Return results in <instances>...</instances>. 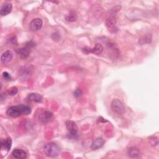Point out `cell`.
<instances>
[{
  "label": "cell",
  "instance_id": "obj_15",
  "mask_svg": "<svg viewBox=\"0 0 159 159\" xmlns=\"http://www.w3.org/2000/svg\"><path fill=\"white\" fill-rule=\"evenodd\" d=\"M27 98L30 101L36 102H41L43 99L42 95H40L39 93H33L29 94L28 95Z\"/></svg>",
  "mask_w": 159,
  "mask_h": 159
},
{
  "label": "cell",
  "instance_id": "obj_1",
  "mask_svg": "<svg viewBox=\"0 0 159 159\" xmlns=\"http://www.w3.org/2000/svg\"><path fill=\"white\" fill-rule=\"evenodd\" d=\"M32 111L31 108L26 105L20 104L9 107L6 111L9 116L16 118L22 115H28Z\"/></svg>",
  "mask_w": 159,
  "mask_h": 159
},
{
  "label": "cell",
  "instance_id": "obj_8",
  "mask_svg": "<svg viewBox=\"0 0 159 159\" xmlns=\"http://www.w3.org/2000/svg\"><path fill=\"white\" fill-rule=\"evenodd\" d=\"M43 22L40 18L33 19L29 24V29L32 32H35L40 30L42 26Z\"/></svg>",
  "mask_w": 159,
  "mask_h": 159
},
{
  "label": "cell",
  "instance_id": "obj_7",
  "mask_svg": "<svg viewBox=\"0 0 159 159\" xmlns=\"http://www.w3.org/2000/svg\"><path fill=\"white\" fill-rule=\"evenodd\" d=\"M32 46L33 45H32V42H29V44H27L25 47H23L19 49L18 54L19 55L20 57L22 58H27L30 55V49Z\"/></svg>",
  "mask_w": 159,
  "mask_h": 159
},
{
  "label": "cell",
  "instance_id": "obj_19",
  "mask_svg": "<svg viewBox=\"0 0 159 159\" xmlns=\"http://www.w3.org/2000/svg\"><path fill=\"white\" fill-rule=\"evenodd\" d=\"M81 95H82V91L80 89H76L73 93V96L76 98L80 97Z\"/></svg>",
  "mask_w": 159,
  "mask_h": 159
},
{
  "label": "cell",
  "instance_id": "obj_20",
  "mask_svg": "<svg viewBox=\"0 0 159 159\" xmlns=\"http://www.w3.org/2000/svg\"><path fill=\"white\" fill-rule=\"evenodd\" d=\"M2 76L3 78L6 80V81H9L11 79V75H9V73H8L7 71H4L2 73Z\"/></svg>",
  "mask_w": 159,
  "mask_h": 159
},
{
  "label": "cell",
  "instance_id": "obj_11",
  "mask_svg": "<svg viewBox=\"0 0 159 159\" xmlns=\"http://www.w3.org/2000/svg\"><path fill=\"white\" fill-rule=\"evenodd\" d=\"M104 144V140L102 137H98L91 144V148L93 150H98L101 148Z\"/></svg>",
  "mask_w": 159,
  "mask_h": 159
},
{
  "label": "cell",
  "instance_id": "obj_17",
  "mask_svg": "<svg viewBox=\"0 0 159 159\" xmlns=\"http://www.w3.org/2000/svg\"><path fill=\"white\" fill-rule=\"evenodd\" d=\"M77 16L75 12L71 11L66 17V19L68 22H74L76 20Z\"/></svg>",
  "mask_w": 159,
  "mask_h": 159
},
{
  "label": "cell",
  "instance_id": "obj_2",
  "mask_svg": "<svg viewBox=\"0 0 159 159\" xmlns=\"http://www.w3.org/2000/svg\"><path fill=\"white\" fill-rule=\"evenodd\" d=\"M43 151L45 153L50 157H57L60 152V148L57 144L54 142H48L43 146Z\"/></svg>",
  "mask_w": 159,
  "mask_h": 159
},
{
  "label": "cell",
  "instance_id": "obj_4",
  "mask_svg": "<svg viewBox=\"0 0 159 159\" xmlns=\"http://www.w3.org/2000/svg\"><path fill=\"white\" fill-rule=\"evenodd\" d=\"M111 107L112 111L119 115L122 114L125 111V107L123 102L117 99H114L111 102Z\"/></svg>",
  "mask_w": 159,
  "mask_h": 159
},
{
  "label": "cell",
  "instance_id": "obj_12",
  "mask_svg": "<svg viewBox=\"0 0 159 159\" xmlns=\"http://www.w3.org/2000/svg\"><path fill=\"white\" fill-rule=\"evenodd\" d=\"M12 155L14 158L19 159L25 158L27 157V153L22 149H14L12 152Z\"/></svg>",
  "mask_w": 159,
  "mask_h": 159
},
{
  "label": "cell",
  "instance_id": "obj_9",
  "mask_svg": "<svg viewBox=\"0 0 159 159\" xmlns=\"http://www.w3.org/2000/svg\"><path fill=\"white\" fill-rule=\"evenodd\" d=\"M39 120L42 123H46L50 121L53 118V114L48 111H44L39 115Z\"/></svg>",
  "mask_w": 159,
  "mask_h": 159
},
{
  "label": "cell",
  "instance_id": "obj_14",
  "mask_svg": "<svg viewBox=\"0 0 159 159\" xmlns=\"http://www.w3.org/2000/svg\"><path fill=\"white\" fill-rule=\"evenodd\" d=\"M12 146V140L10 137H7L6 140L1 139V148H6L7 151H9Z\"/></svg>",
  "mask_w": 159,
  "mask_h": 159
},
{
  "label": "cell",
  "instance_id": "obj_10",
  "mask_svg": "<svg viewBox=\"0 0 159 159\" xmlns=\"http://www.w3.org/2000/svg\"><path fill=\"white\" fill-rule=\"evenodd\" d=\"M13 57V53L11 50H7L4 52L1 57V61L3 64L8 63L11 61Z\"/></svg>",
  "mask_w": 159,
  "mask_h": 159
},
{
  "label": "cell",
  "instance_id": "obj_13",
  "mask_svg": "<svg viewBox=\"0 0 159 159\" xmlns=\"http://www.w3.org/2000/svg\"><path fill=\"white\" fill-rule=\"evenodd\" d=\"M12 10V4L11 2H7L3 4L0 10V14L1 16H6L9 14Z\"/></svg>",
  "mask_w": 159,
  "mask_h": 159
},
{
  "label": "cell",
  "instance_id": "obj_6",
  "mask_svg": "<svg viewBox=\"0 0 159 159\" xmlns=\"http://www.w3.org/2000/svg\"><path fill=\"white\" fill-rule=\"evenodd\" d=\"M103 51V47L100 43H96L95 46L93 48H88V47H84L82 48V52L84 53L88 54L89 53H92L93 54H95L96 55H100Z\"/></svg>",
  "mask_w": 159,
  "mask_h": 159
},
{
  "label": "cell",
  "instance_id": "obj_5",
  "mask_svg": "<svg viewBox=\"0 0 159 159\" xmlns=\"http://www.w3.org/2000/svg\"><path fill=\"white\" fill-rule=\"evenodd\" d=\"M116 23L117 18L114 15L109 16L105 20V25L106 28L111 32H115L117 30L116 27Z\"/></svg>",
  "mask_w": 159,
  "mask_h": 159
},
{
  "label": "cell",
  "instance_id": "obj_16",
  "mask_svg": "<svg viewBox=\"0 0 159 159\" xmlns=\"http://www.w3.org/2000/svg\"><path fill=\"white\" fill-rule=\"evenodd\" d=\"M127 153L129 157L132 158H137L140 156V151L138 148L135 147H131L128 149Z\"/></svg>",
  "mask_w": 159,
  "mask_h": 159
},
{
  "label": "cell",
  "instance_id": "obj_18",
  "mask_svg": "<svg viewBox=\"0 0 159 159\" xmlns=\"http://www.w3.org/2000/svg\"><path fill=\"white\" fill-rule=\"evenodd\" d=\"M18 91V89L17 88V87H15V86H13V87H11L10 88L8 91H7V93L8 94L11 95V96H14L17 94Z\"/></svg>",
  "mask_w": 159,
  "mask_h": 159
},
{
  "label": "cell",
  "instance_id": "obj_3",
  "mask_svg": "<svg viewBox=\"0 0 159 159\" xmlns=\"http://www.w3.org/2000/svg\"><path fill=\"white\" fill-rule=\"evenodd\" d=\"M66 129L68 132V137L70 139H76L78 132V126L73 120H67L65 123Z\"/></svg>",
  "mask_w": 159,
  "mask_h": 159
}]
</instances>
